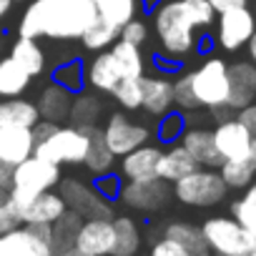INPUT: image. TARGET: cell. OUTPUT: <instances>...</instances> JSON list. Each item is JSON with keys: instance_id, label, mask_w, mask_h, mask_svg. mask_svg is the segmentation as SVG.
I'll return each instance as SVG.
<instances>
[{"instance_id": "cell-4", "label": "cell", "mask_w": 256, "mask_h": 256, "mask_svg": "<svg viewBox=\"0 0 256 256\" xmlns=\"http://www.w3.org/2000/svg\"><path fill=\"white\" fill-rule=\"evenodd\" d=\"M198 108L228 110V63L224 58H206L196 70L186 73Z\"/></svg>"}, {"instance_id": "cell-30", "label": "cell", "mask_w": 256, "mask_h": 256, "mask_svg": "<svg viewBox=\"0 0 256 256\" xmlns=\"http://www.w3.org/2000/svg\"><path fill=\"white\" fill-rule=\"evenodd\" d=\"M96 3V10H98V18L110 23L113 28H123L128 20L136 18V10H138V0H93Z\"/></svg>"}, {"instance_id": "cell-29", "label": "cell", "mask_w": 256, "mask_h": 256, "mask_svg": "<svg viewBox=\"0 0 256 256\" xmlns=\"http://www.w3.org/2000/svg\"><path fill=\"white\" fill-rule=\"evenodd\" d=\"M110 53L123 73V78H141L144 76V56H141V46H134L128 40H113L110 43Z\"/></svg>"}, {"instance_id": "cell-40", "label": "cell", "mask_w": 256, "mask_h": 256, "mask_svg": "<svg viewBox=\"0 0 256 256\" xmlns=\"http://www.w3.org/2000/svg\"><path fill=\"white\" fill-rule=\"evenodd\" d=\"M93 188L103 196V198H108V201H116V198H120V188H123V181H120V176L118 174H100V176H96V181H93Z\"/></svg>"}, {"instance_id": "cell-37", "label": "cell", "mask_w": 256, "mask_h": 256, "mask_svg": "<svg viewBox=\"0 0 256 256\" xmlns=\"http://www.w3.org/2000/svg\"><path fill=\"white\" fill-rule=\"evenodd\" d=\"M113 98L123 108H128V110L141 108V100H144V76L141 78H126V80H120L116 86V90H113Z\"/></svg>"}, {"instance_id": "cell-23", "label": "cell", "mask_w": 256, "mask_h": 256, "mask_svg": "<svg viewBox=\"0 0 256 256\" xmlns=\"http://www.w3.org/2000/svg\"><path fill=\"white\" fill-rule=\"evenodd\" d=\"M194 168H198V164L188 156V151L181 144H176V146L161 151V158H158V166H156V176L168 181V184H174V181L184 178L186 174H191Z\"/></svg>"}, {"instance_id": "cell-14", "label": "cell", "mask_w": 256, "mask_h": 256, "mask_svg": "<svg viewBox=\"0 0 256 256\" xmlns=\"http://www.w3.org/2000/svg\"><path fill=\"white\" fill-rule=\"evenodd\" d=\"M0 256H53V246L30 224H20L0 236Z\"/></svg>"}, {"instance_id": "cell-7", "label": "cell", "mask_w": 256, "mask_h": 256, "mask_svg": "<svg viewBox=\"0 0 256 256\" xmlns=\"http://www.w3.org/2000/svg\"><path fill=\"white\" fill-rule=\"evenodd\" d=\"M60 166L43 161L38 156H30L26 161H20L13 168V186L10 194L13 196H38L43 191H50L53 186L60 184Z\"/></svg>"}, {"instance_id": "cell-16", "label": "cell", "mask_w": 256, "mask_h": 256, "mask_svg": "<svg viewBox=\"0 0 256 256\" xmlns=\"http://www.w3.org/2000/svg\"><path fill=\"white\" fill-rule=\"evenodd\" d=\"M80 251L90 256H110L113 248V221L110 218H86L78 226L76 241Z\"/></svg>"}, {"instance_id": "cell-53", "label": "cell", "mask_w": 256, "mask_h": 256, "mask_svg": "<svg viewBox=\"0 0 256 256\" xmlns=\"http://www.w3.org/2000/svg\"><path fill=\"white\" fill-rule=\"evenodd\" d=\"M246 256H256V246H254V248H251V251H248Z\"/></svg>"}, {"instance_id": "cell-1", "label": "cell", "mask_w": 256, "mask_h": 256, "mask_svg": "<svg viewBox=\"0 0 256 256\" xmlns=\"http://www.w3.org/2000/svg\"><path fill=\"white\" fill-rule=\"evenodd\" d=\"M98 18L93 0H33L20 20L23 38L78 40Z\"/></svg>"}, {"instance_id": "cell-18", "label": "cell", "mask_w": 256, "mask_h": 256, "mask_svg": "<svg viewBox=\"0 0 256 256\" xmlns=\"http://www.w3.org/2000/svg\"><path fill=\"white\" fill-rule=\"evenodd\" d=\"M181 146L188 151V156L204 166V168H218L224 164L221 154L216 151L214 144V134L206 131V128H186L181 134Z\"/></svg>"}, {"instance_id": "cell-45", "label": "cell", "mask_w": 256, "mask_h": 256, "mask_svg": "<svg viewBox=\"0 0 256 256\" xmlns=\"http://www.w3.org/2000/svg\"><path fill=\"white\" fill-rule=\"evenodd\" d=\"M18 226H20V218H18V214L13 211V206L6 201L3 206H0V236L8 234V231H13V228H18Z\"/></svg>"}, {"instance_id": "cell-19", "label": "cell", "mask_w": 256, "mask_h": 256, "mask_svg": "<svg viewBox=\"0 0 256 256\" xmlns=\"http://www.w3.org/2000/svg\"><path fill=\"white\" fill-rule=\"evenodd\" d=\"M120 174L128 181H148V178H158L156 176V166L161 158V148L156 146H138L131 154L120 156Z\"/></svg>"}, {"instance_id": "cell-27", "label": "cell", "mask_w": 256, "mask_h": 256, "mask_svg": "<svg viewBox=\"0 0 256 256\" xmlns=\"http://www.w3.org/2000/svg\"><path fill=\"white\" fill-rule=\"evenodd\" d=\"M218 174L228 188H236V191L246 188L248 184L256 181V154L244 156V158H226L218 166Z\"/></svg>"}, {"instance_id": "cell-31", "label": "cell", "mask_w": 256, "mask_h": 256, "mask_svg": "<svg viewBox=\"0 0 256 256\" xmlns=\"http://www.w3.org/2000/svg\"><path fill=\"white\" fill-rule=\"evenodd\" d=\"M103 106L93 93H78L70 100V110H68V120L78 128H90L96 126L98 116H100Z\"/></svg>"}, {"instance_id": "cell-15", "label": "cell", "mask_w": 256, "mask_h": 256, "mask_svg": "<svg viewBox=\"0 0 256 256\" xmlns=\"http://www.w3.org/2000/svg\"><path fill=\"white\" fill-rule=\"evenodd\" d=\"M256 100V66L251 60H236L228 66V110H238Z\"/></svg>"}, {"instance_id": "cell-36", "label": "cell", "mask_w": 256, "mask_h": 256, "mask_svg": "<svg viewBox=\"0 0 256 256\" xmlns=\"http://www.w3.org/2000/svg\"><path fill=\"white\" fill-rule=\"evenodd\" d=\"M83 46L88 48V50H106L113 40H118V28H113L110 23H106V20H100V18H96L93 20V26L83 33Z\"/></svg>"}, {"instance_id": "cell-28", "label": "cell", "mask_w": 256, "mask_h": 256, "mask_svg": "<svg viewBox=\"0 0 256 256\" xmlns=\"http://www.w3.org/2000/svg\"><path fill=\"white\" fill-rule=\"evenodd\" d=\"M8 58H13L30 78H33V76H40V73L46 70V53H43V48L36 43V38H23V36H20V38L13 43Z\"/></svg>"}, {"instance_id": "cell-8", "label": "cell", "mask_w": 256, "mask_h": 256, "mask_svg": "<svg viewBox=\"0 0 256 256\" xmlns=\"http://www.w3.org/2000/svg\"><path fill=\"white\" fill-rule=\"evenodd\" d=\"M256 30V13L248 6L241 8H231L218 13V26H216V43L228 50L236 53L244 46H248L251 36Z\"/></svg>"}, {"instance_id": "cell-43", "label": "cell", "mask_w": 256, "mask_h": 256, "mask_svg": "<svg viewBox=\"0 0 256 256\" xmlns=\"http://www.w3.org/2000/svg\"><path fill=\"white\" fill-rule=\"evenodd\" d=\"M148 256H194L191 251H186L181 244H176L174 238H168V236H164V238H158V241H154V246H151V254Z\"/></svg>"}, {"instance_id": "cell-52", "label": "cell", "mask_w": 256, "mask_h": 256, "mask_svg": "<svg viewBox=\"0 0 256 256\" xmlns=\"http://www.w3.org/2000/svg\"><path fill=\"white\" fill-rule=\"evenodd\" d=\"M198 256H221V254H214V251H204V254H198Z\"/></svg>"}, {"instance_id": "cell-17", "label": "cell", "mask_w": 256, "mask_h": 256, "mask_svg": "<svg viewBox=\"0 0 256 256\" xmlns=\"http://www.w3.org/2000/svg\"><path fill=\"white\" fill-rule=\"evenodd\" d=\"M36 148L33 128L20 126H0V161L18 166L20 161L30 158Z\"/></svg>"}, {"instance_id": "cell-5", "label": "cell", "mask_w": 256, "mask_h": 256, "mask_svg": "<svg viewBox=\"0 0 256 256\" xmlns=\"http://www.w3.org/2000/svg\"><path fill=\"white\" fill-rule=\"evenodd\" d=\"M228 186L224 184L221 174L214 168H194L191 174H186L184 178L174 181V196L186 204V206H196V208H208L216 206L226 198Z\"/></svg>"}, {"instance_id": "cell-6", "label": "cell", "mask_w": 256, "mask_h": 256, "mask_svg": "<svg viewBox=\"0 0 256 256\" xmlns=\"http://www.w3.org/2000/svg\"><path fill=\"white\" fill-rule=\"evenodd\" d=\"M201 234L206 238V248L221 256H246L256 238L234 218V216H211L204 221Z\"/></svg>"}, {"instance_id": "cell-10", "label": "cell", "mask_w": 256, "mask_h": 256, "mask_svg": "<svg viewBox=\"0 0 256 256\" xmlns=\"http://www.w3.org/2000/svg\"><path fill=\"white\" fill-rule=\"evenodd\" d=\"M8 204L13 206V211L18 214L20 224H53L58 221L68 206L63 201L60 194H53V191H43L38 196H8Z\"/></svg>"}, {"instance_id": "cell-24", "label": "cell", "mask_w": 256, "mask_h": 256, "mask_svg": "<svg viewBox=\"0 0 256 256\" xmlns=\"http://www.w3.org/2000/svg\"><path fill=\"white\" fill-rule=\"evenodd\" d=\"M113 221V248L110 256H136L141 248V228L134 218L118 216Z\"/></svg>"}, {"instance_id": "cell-32", "label": "cell", "mask_w": 256, "mask_h": 256, "mask_svg": "<svg viewBox=\"0 0 256 256\" xmlns=\"http://www.w3.org/2000/svg\"><path fill=\"white\" fill-rule=\"evenodd\" d=\"M164 236L174 238L176 244H181L186 251H191L194 256L208 251L206 248V238L201 234V226H194V224H186V221H174L164 228Z\"/></svg>"}, {"instance_id": "cell-3", "label": "cell", "mask_w": 256, "mask_h": 256, "mask_svg": "<svg viewBox=\"0 0 256 256\" xmlns=\"http://www.w3.org/2000/svg\"><path fill=\"white\" fill-rule=\"evenodd\" d=\"M88 151V131L78 126H58L53 123V128L36 141L33 156L50 161L56 166L63 164H83Z\"/></svg>"}, {"instance_id": "cell-47", "label": "cell", "mask_w": 256, "mask_h": 256, "mask_svg": "<svg viewBox=\"0 0 256 256\" xmlns=\"http://www.w3.org/2000/svg\"><path fill=\"white\" fill-rule=\"evenodd\" d=\"M13 168H16V166L0 161V186L8 188V191H10V186H13Z\"/></svg>"}, {"instance_id": "cell-11", "label": "cell", "mask_w": 256, "mask_h": 256, "mask_svg": "<svg viewBox=\"0 0 256 256\" xmlns=\"http://www.w3.org/2000/svg\"><path fill=\"white\" fill-rule=\"evenodd\" d=\"M148 138H151L148 128L138 126V123H131L128 116H123V113H113L108 118L106 128H103V141H106V146L110 148L113 156L131 154L134 148L144 146Z\"/></svg>"}, {"instance_id": "cell-13", "label": "cell", "mask_w": 256, "mask_h": 256, "mask_svg": "<svg viewBox=\"0 0 256 256\" xmlns=\"http://www.w3.org/2000/svg\"><path fill=\"white\" fill-rule=\"evenodd\" d=\"M214 144L216 151L221 154V158H244L256 154L254 151V138L248 134V128L234 116V118H224L216 128H214Z\"/></svg>"}, {"instance_id": "cell-50", "label": "cell", "mask_w": 256, "mask_h": 256, "mask_svg": "<svg viewBox=\"0 0 256 256\" xmlns=\"http://www.w3.org/2000/svg\"><path fill=\"white\" fill-rule=\"evenodd\" d=\"M10 3H13V0H0V18L10 10Z\"/></svg>"}, {"instance_id": "cell-51", "label": "cell", "mask_w": 256, "mask_h": 256, "mask_svg": "<svg viewBox=\"0 0 256 256\" xmlns=\"http://www.w3.org/2000/svg\"><path fill=\"white\" fill-rule=\"evenodd\" d=\"M8 196H10V191H8V188H3V186H0V206H3V204L8 201Z\"/></svg>"}, {"instance_id": "cell-33", "label": "cell", "mask_w": 256, "mask_h": 256, "mask_svg": "<svg viewBox=\"0 0 256 256\" xmlns=\"http://www.w3.org/2000/svg\"><path fill=\"white\" fill-rule=\"evenodd\" d=\"M28 83H30V76L13 58L0 60V96L16 98V96H20L28 88Z\"/></svg>"}, {"instance_id": "cell-22", "label": "cell", "mask_w": 256, "mask_h": 256, "mask_svg": "<svg viewBox=\"0 0 256 256\" xmlns=\"http://www.w3.org/2000/svg\"><path fill=\"white\" fill-rule=\"evenodd\" d=\"M176 106L174 100V83L166 78H144V100L141 108L151 116H164Z\"/></svg>"}, {"instance_id": "cell-46", "label": "cell", "mask_w": 256, "mask_h": 256, "mask_svg": "<svg viewBox=\"0 0 256 256\" xmlns=\"http://www.w3.org/2000/svg\"><path fill=\"white\" fill-rule=\"evenodd\" d=\"M208 6L214 8V13H224V10H231V8L248 6V0H208Z\"/></svg>"}, {"instance_id": "cell-42", "label": "cell", "mask_w": 256, "mask_h": 256, "mask_svg": "<svg viewBox=\"0 0 256 256\" xmlns=\"http://www.w3.org/2000/svg\"><path fill=\"white\" fill-rule=\"evenodd\" d=\"M118 36H120V40H128V43H134V46H144L146 43V38H148V28H146V23L144 20H128L120 30H118Z\"/></svg>"}, {"instance_id": "cell-48", "label": "cell", "mask_w": 256, "mask_h": 256, "mask_svg": "<svg viewBox=\"0 0 256 256\" xmlns=\"http://www.w3.org/2000/svg\"><path fill=\"white\" fill-rule=\"evenodd\" d=\"M53 256H90V254H86V251H80L76 244H70V246H66V248H58Z\"/></svg>"}, {"instance_id": "cell-26", "label": "cell", "mask_w": 256, "mask_h": 256, "mask_svg": "<svg viewBox=\"0 0 256 256\" xmlns=\"http://www.w3.org/2000/svg\"><path fill=\"white\" fill-rule=\"evenodd\" d=\"M40 120L38 106L16 96L8 100H0V126H20V128H33Z\"/></svg>"}, {"instance_id": "cell-20", "label": "cell", "mask_w": 256, "mask_h": 256, "mask_svg": "<svg viewBox=\"0 0 256 256\" xmlns=\"http://www.w3.org/2000/svg\"><path fill=\"white\" fill-rule=\"evenodd\" d=\"M86 80H88L90 88L103 90V93H113L116 86L120 80H126L120 68H118V63H116V58H113V53H110V48L108 50H98V56L88 63Z\"/></svg>"}, {"instance_id": "cell-21", "label": "cell", "mask_w": 256, "mask_h": 256, "mask_svg": "<svg viewBox=\"0 0 256 256\" xmlns=\"http://www.w3.org/2000/svg\"><path fill=\"white\" fill-rule=\"evenodd\" d=\"M70 100H73V93L58 83H50L43 88L40 98H38V113L43 120H50V123H60L68 118V110H70Z\"/></svg>"}, {"instance_id": "cell-35", "label": "cell", "mask_w": 256, "mask_h": 256, "mask_svg": "<svg viewBox=\"0 0 256 256\" xmlns=\"http://www.w3.org/2000/svg\"><path fill=\"white\" fill-rule=\"evenodd\" d=\"M80 216L76 214V211H66L58 221H53L50 224V246H53V254L58 251V248H66V246H70L73 241H76V234H78V226H80Z\"/></svg>"}, {"instance_id": "cell-25", "label": "cell", "mask_w": 256, "mask_h": 256, "mask_svg": "<svg viewBox=\"0 0 256 256\" xmlns=\"http://www.w3.org/2000/svg\"><path fill=\"white\" fill-rule=\"evenodd\" d=\"M86 131H88V151H86L83 166H86L90 174H96V176L108 174V171L113 168V164H116V156H113L110 148L106 146L103 131H100V128H96V126L86 128Z\"/></svg>"}, {"instance_id": "cell-12", "label": "cell", "mask_w": 256, "mask_h": 256, "mask_svg": "<svg viewBox=\"0 0 256 256\" xmlns=\"http://www.w3.org/2000/svg\"><path fill=\"white\" fill-rule=\"evenodd\" d=\"M168 196H171V188H168V181H164V178L128 181L120 188V201L126 206H131L136 211H146V214L164 208Z\"/></svg>"}, {"instance_id": "cell-49", "label": "cell", "mask_w": 256, "mask_h": 256, "mask_svg": "<svg viewBox=\"0 0 256 256\" xmlns=\"http://www.w3.org/2000/svg\"><path fill=\"white\" fill-rule=\"evenodd\" d=\"M248 58H251V63L256 66V30H254L251 40H248Z\"/></svg>"}, {"instance_id": "cell-38", "label": "cell", "mask_w": 256, "mask_h": 256, "mask_svg": "<svg viewBox=\"0 0 256 256\" xmlns=\"http://www.w3.org/2000/svg\"><path fill=\"white\" fill-rule=\"evenodd\" d=\"M186 131V118L181 110H168L161 116V123H158V138L164 144H176L181 138V134Z\"/></svg>"}, {"instance_id": "cell-44", "label": "cell", "mask_w": 256, "mask_h": 256, "mask_svg": "<svg viewBox=\"0 0 256 256\" xmlns=\"http://www.w3.org/2000/svg\"><path fill=\"white\" fill-rule=\"evenodd\" d=\"M236 118L248 128V134H251V138H254V151H256V100L248 103V106H244V108H238V110H236Z\"/></svg>"}, {"instance_id": "cell-39", "label": "cell", "mask_w": 256, "mask_h": 256, "mask_svg": "<svg viewBox=\"0 0 256 256\" xmlns=\"http://www.w3.org/2000/svg\"><path fill=\"white\" fill-rule=\"evenodd\" d=\"M53 83H58V86L68 88L70 93L80 90V83H83L80 63H78V60H73V63H66V66L56 68V73H53Z\"/></svg>"}, {"instance_id": "cell-41", "label": "cell", "mask_w": 256, "mask_h": 256, "mask_svg": "<svg viewBox=\"0 0 256 256\" xmlns=\"http://www.w3.org/2000/svg\"><path fill=\"white\" fill-rule=\"evenodd\" d=\"M174 100H176V106H178L181 110H194V108H198V103H196V98H194V90H191V86H188V76H181V78L174 83Z\"/></svg>"}, {"instance_id": "cell-34", "label": "cell", "mask_w": 256, "mask_h": 256, "mask_svg": "<svg viewBox=\"0 0 256 256\" xmlns=\"http://www.w3.org/2000/svg\"><path fill=\"white\" fill-rule=\"evenodd\" d=\"M231 216L256 238V181L248 184L241 194V198H236L231 204Z\"/></svg>"}, {"instance_id": "cell-2", "label": "cell", "mask_w": 256, "mask_h": 256, "mask_svg": "<svg viewBox=\"0 0 256 256\" xmlns=\"http://www.w3.org/2000/svg\"><path fill=\"white\" fill-rule=\"evenodd\" d=\"M216 18L208 0H166L154 13V28L168 58H184L196 50V28L211 26Z\"/></svg>"}, {"instance_id": "cell-9", "label": "cell", "mask_w": 256, "mask_h": 256, "mask_svg": "<svg viewBox=\"0 0 256 256\" xmlns=\"http://www.w3.org/2000/svg\"><path fill=\"white\" fill-rule=\"evenodd\" d=\"M60 196L66 206L76 211L80 218H113L110 201L78 178H60Z\"/></svg>"}, {"instance_id": "cell-54", "label": "cell", "mask_w": 256, "mask_h": 256, "mask_svg": "<svg viewBox=\"0 0 256 256\" xmlns=\"http://www.w3.org/2000/svg\"><path fill=\"white\" fill-rule=\"evenodd\" d=\"M146 3H156V0H146Z\"/></svg>"}]
</instances>
